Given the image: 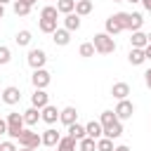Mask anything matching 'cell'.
<instances>
[{"instance_id":"1","label":"cell","mask_w":151,"mask_h":151,"mask_svg":"<svg viewBox=\"0 0 151 151\" xmlns=\"http://www.w3.org/2000/svg\"><path fill=\"white\" fill-rule=\"evenodd\" d=\"M7 134H9V139L12 142H17L19 139V134L24 132V113H17V111H12V113H7Z\"/></svg>"},{"instance_id":"2","label":"cell","mask_w":151,"mask_h":151,"mask_svg":"<svg viewBox=\"0 0 151 151\" xmlns=\"http://www.w3.org/2000/svg\"><path fill=\"white\" fill-rule=\"evenodd\" d=\"M92 45H94L97 54H113V52H116V40H113L109 33H94Z\"/></svg>"},{"instance_id":"3","label":"cell","mask_w":151,"mask_h":151,"mask_svg":"<svg viewBox=\"0 0 151 151\" xmlns=\"http://www.w3.org/2000/svg\"><path fill=\"white\" fill-rule=\"evenodd\" d=\"M26 61H28V66H31L33 71L45 68V64H47V52H45V50H40V47H33V50H28Z\"/></svg>"},{"instance_id":"4","label":"cell","mask_w":151,"mask_h":151,"mask_svg":"<svg viewBox=\"0 0 151 151\" xmlns=\"http://www.w3.org/2000/svg\"><path fill=\"white\" fill-rule=\"evenodd\" d=\"M17 142H19V146H21V149H38V146L42 144V137H40L38 132H33V130H26V127H24V132L19 134V139H17Z\"/></svg>"},{"instance_id":"5","label":"cell","mask_w":151,"mask_h":151,"mask_svg":"<svg viewBox=\"0 0 151 151\" xmlns=\"http://www.w3.org/2000/svg\"><path fill=\"white\" fill-rule=\"evenodd\" d=\"M113 113H116V118H118L120 123H123V120H130V118H132V113H134V104H132L130 99H123V101H118V104H116Z\"/></svg>"},{"instance_id":"6","label":"cell","mask_w":151,"mask_h":151,"mask_svg":"<svg viewBox=\"0 0 151 151\" xmlns=\"http://www.w3.org/2000/svg\"><path fill=\"white\" fill-rule=\"evenodd\" d=\"M31 83H33V87H35V90H45V87L52 83V76H50V71H45V68H38V71H33V76H31Z\"/></svg>"},{"instance_id":"7","label":"cell","mask_w":151,"mask_h":151,"mask_svg":"<svg viewBox=\"0 0 151 151\" xmlns=\"http://www.w3.org/2000/svg\"><path fill=\"white\" fill-rule=\"evenodd\" d=\"M19 99H21V90H19L17 85H9V87H5V90H2V101H5L7 106L19 104Z\"/></svg>"},{"instance_id":"8","label":"cell","mask_w":151,"mask_h":151,"mask_svg":"<svg viewBox=\"0 0 151 151\" xmlns=\"http://www.w3.org/2000/svg\"><path fill=\"white\" fill-rule=\"evenodd\" d=\"M104 26H106V31H104V33H109L111 38H113V35H118L120 31H125V28H123V24H120L118 12H116V14H111V17L106 19V24H104Z\"/></svg>"},{"instance_id":"9","label":"cell","mask_w":151,"mask_h":151,"mask_svg":"<svg viewBox=\"0 0 151 151\" xmlns=\"http://www.w3.org/2000/svg\"><path fill=\"white\" fill-rule=\"evenodd\" d=\"M59 113H61V111H59L57 106H52V104H47L45 109H40V118H42L47 125H54V123L59 120Z\"/></svg>"},{"instance_id":"10","label":"cell","mask_w":151,"mask_h":151,"mask_svg":"<svg viewBox=\"0 0 151 151\" xmlns=\"http://www.w3.org/2000/svg\"><path fill=\"white\" fill-rule=\"evenodd\" d=\"M50 104V94L45 92V90H35L33 94H31V106L33 109H45Z\"/></svg>"},{"instance_id":"11","label":"cell","mask_w":151,"mask_h":151,"mask_svg":"<svg viewBox=\"0 0 151 151\" xmlns=\"http://www.w3.org/2000/svg\"><path fill=\"white\" fill-rule=\"evenodd\" d=\"M59 120H61L66 127L73 125V123H78V111H76V106H64L61 113H59Z\"/></svg>"},{"instance_id":"12","label":"cell","mask_w":151,"mask_h":151,"mask_svg":"<svg viewBox=\"0 0 151 151\" xmlns=\"http://www.w3.org/2000/svg\"><path fill=\"white\" fill-rule=\"evenodd\" d=\"M40 137H42V146H50V149H52V146H57V144H59V139H61V134H59L54 127H47Z\"/></svg>"},{"instance_id":"13","label":"cell","mask_w":151,"mask_h":151,"mask_svg":"<svg viewBox=\"0 0 151 151\" xmlns=\"http://www.w3.org/2000/svg\"><path fill=\"white\" fill-rule=\"evenodd\" d=\"M142 24H144V17L139 14V12H130L127 14V28L125 31H142Z\"/></svg>"},{"instance_id":"14","label":"cell","mask_w":151,"mask_h":151,"mask_svg":"<svg viewBox=\"0 0 151 151\" xmlns=\"http://www.w3.org/2000/svg\"><path fill=\"white\" fill-rule=\"evenodd\" d=\"M52 40H54V45L66 47V45L71 42V31H66V28H57V31L52 33Z\"/></svg>"},{"instance_id":"15","label":"cell","mask_w":151,"mask_h":151,"mask_svg":"<svg viewBox=\"0 0 151 151\" xmlns=\"http://www.w3.org/2000/svg\"><path fill=\"white\" fill-rule=\"evenodd\" d=\"M111 94H113L118 101H123V99H127V94H130V85H127V83H113V85H111Z\"/></svg>"},{"instance_id":"16","label":"cell","mask_w":151,"mask_h":151,"mask_svg":"<svg viewBox=\"0 0 151 151\" xmlns=\"http://www.w3.org/2000/svg\"><path fill=\"white\" fill-rule=\"evenodd\" d=\"M85 132H87V137H92V139H101V137H104V127H101L99 120H90V123L85 125Z\"/></svg>"},{"instance_id":"17","label":"cell","mask_w":151,"mask_h":151,"mask_svg":"<svg viewBox=\"0 0 151 151\" xmlns=\"http://www.w3.org/2000/svg\"><path fill=\"white\" fill-rule=\"evenodd\" d=\"M130 45H132V47H137V50H144V47L149 45V35H146V33H142V31H134V33L130 35Z\"/></svg>"},{"instance_id":"18","label":"cell","mask_w":151,"mask_h":151,"mask_svg":"<svg viewBox=\"0 0 151 151\" xmlns=\"http://www.w3.org/2000/svg\"><path fill=\"white\" fill-rule=\"evenodd\" d=\"M64 28H66V31H71V33H73V31H78V28H80V17H78L76 12L66 14V17H64Z\"/></svg>"},{"instance_id":"19","label":"cell","mask_w":151,"mask_h":151,"mask_svg":"<svg viewBox=\"0 0 151 151\" xmlns=\"http://www.w3.org/2000/svg\"><path fill=\"white\" fill-rule=\"evenodd\" d=\"M57 151H78V142L73 139V137H61L59 139V144H57Z\"/></svg>"},{"instance_id":"20","label":"cell","mask_w":151,"mask_h":151,"mask_svg":"<svg viewBox=\"0 0 151 151\" xmlns=\"http://www.w3.org/2000/svg\"><path fill=\"white\" fill-rule=\"evenodd\" d=\"M127 61H130L132 66H142V64L146 61V57H144V50H137V47H132V50H130V54H127Z\"/></svg>"},{"instance_id":"21","label":"cell","mask_w":151,"mask_h":151,"mask_svg":"<svg viewBox=\"0 0 151 151\" xmlns=\"http://www.w3.org/2000/svg\"><path fill=\"white\" fill-rule=\"evenodd\" d=\"M68 137H73L76 142L85 139V137H87V132H85V125H80V123H73V125H68Z\"/></svg>"},{"instance_id":"22","label":"cell","mask_w":151,"mask_h":151,"mask_svg":"<svg viewBox=\"0 0 151 151\" xmlns=\"http://www.w3.org/2000/svg\"><path fill=\"white\" fill-rule=\"evenodd\" d=\"M31 40H33V35H31V31H17V35H14V42L19 45V47H28L31 45Z\"/></svg>"},{"instance_id":"23","label":"cell","mask_w":151,"mask_h":151,"mask_svg":"<svg viewBox=\"0 0 151 151\" xmlns=\"http://www.w3.org/2000/svg\"><path fill=\"white\" fill-rule=\"evenodd\" d=\"M38 120H42V118H40V109H33V106H31V109L24 111V123H26V125H35Z\"/></svg>"},{"instance_id":"24","label":"cell","mask_w":151,"mask_h":151,"mask_svg":"<svg viewBox=\"0 0 151 151\" xmlns=\"http://www.w3.org/2000/svg\"><path fill=\"white\" fill-rule=\"evenodd\" d=\"M38 28L42 33H54L59 26H57V19H38Z\"/></svg>"},{"instance_id":"25","label":"cell","mask_w":151,"mask_h":151,"mask_svg":"<svg viewBox=\"0 0 151 151\" xmlns=\"http://www.w3.org/2000/svg\"><path fill=\"white\" fill-rule=\"evenodd\" d=\"M92 7H94L92 0H78V2H76V14H78V17H87V14L92 12Z\"/></svg>"},{"instance_id":"26","label":"cell","mask_w":151,"mask_h":151,"mask_svg":"<svg viewBox=\"0 0 151 151\" xmlns=\"http://www.w3.org/2000/svg\"><path fill=\"white\" fill-rule=\"evenodd\" d=\"M12 9H14V14H17V17H26V14L31 12V5H28L26 0H14Z\"/></svg>"},{"instance_id":"27","label":"cell","mask_w":151,"mask_h":151,"mask_svg":"<svg viewBox=\"0 0 151 151\" xmlns=\"http://www.w3.org/2000/svg\"><path fill=\"white\" fill-rule=\"evenodd\" d=\"M120 134H123V123H120V120H118V123H113L111 127H106V130H104V137H109V139H118Z\"/></svg>"},{"instance_id":"28","label":"cell","mask_w":151,"mask_h":151,"mask_svg":"<svg viewBox=\"0 0 151 151\" xmlns=\"http://www.w3.org/2000/svg\"><path fill=\"white\" fill-rule=\"evenodd\" d=\"M57 9H59V14H71V12H76V0H59L57 2Z\"/></svg>"},{"instance_id":"29","label":"cell","mask_w":151,"mask_h":151,"mask_svg":"<svg viewBox=\"0 0 151 151\" xmlns=\"http://www.w3.org/2000/svg\"><path fill=\"white\" fill-rule=\"evenodd\" d=\"M99 123H101V127L106 130V127H111L113 123H118V118H116V113H113V111H101V118H99Z\"/></svg>"},{"instance_id":"30","label":"cell","mask_w":151,"mask_h":151,"mask_svg":"<svg viewBox=\"0 0 151 151\" xmlns=\"http://www.w3.org/2000/svg\"><path fill=\"white\" fill-rule=\"evenodd\" d=\"M57 17H59L57 5H45V7L40 9V19H57Z\"/></svg>"},{"instance_id":"31","label":"cell","mask_w":151,"mask_h":151,"mask_svg":"<svg viewBox=\"0 0 151 151\" xmlns=\"http://www.w3.org/2000/svg\"><path fill=\"white\" fill-rule=\"evenodd\" d=\"M78 151H97V139L92 137H85L78 142Z\"/></svg>"},{"instance_id":"32","label":"cell","mask_w":151,"mask_h":151,"mask_svg":"<svg viewBox=\"0 0 151 151\" xmlns=\"http://www.w3.org/2000/svg\"><path fill=\"white\" fill-rule=\"evenodd\" d=\"M94 52H97V50H94V45H92V42H83V45H80V50H78V54H80V57H85V59L94 57Z\"/></svg>"},{"instance_id":"33","label":"cell","mask_w":151,"mask_h":151,"mask_svg":"<svg viewBox=\"0 0 151 151\" xmlns=\"http://www.w3.org/2000/svg\"><path fill=\"white\" fill-rule=\"evenodd\" d=\"M116 146H113V139H109V137H101V139H97V151H113Z\"/></svg>"},{"instance_id":"34","label":"cell","mask_w":151,"mask_h":151,"mask_svg":"<svg viewBox=\"0 0 151 151\" xmlns=\"http://www.w3.org/2000/svg\"><path fill=\"white\" fill-rule=\"evenodd\" d=\"M9 59H12V52H9V47H7V45H0V66L9 64Z\"/></svg>"},{"instance_id":"35","label":"cell","mask_w":151,"mask_h":151,"mask_svg":"<svg viewBox=\"0 0 151 151\" xmlns=\"http://www.w3.org/2000/svg\"><path fill=\"white\" fill-rule=\"evenodd\" d=\"M0 151H19V149L12 139H7V142H0Z\"/></svg>"},{"instance_id":"36","label":"cell","mask_w":151,"mask_h":151,"mask_svg":"<svg viewBox=\"0 0 151 151\" xmlns=\"http://www.w3.org/2000/svg\"><path fill=\"white\" fill-rule=\"evenodd\" d=\"M144 83H146V87L151 90V68H146V71H144Z\"/></svg>"},{"instance_id":"37","label":"cell","mask_w":151,"mask_h":151,"mask_svg":"<svg viewBox=\"0 0 151 151\" xmlns=\"http://www.w3.org/2000/svg\"><path fill=\"white\" fill-rule=\"evenodd\" d=\"M0 134H7V120L0 118Z\"/></svg>"},{"instance_id":"38","label":"cell","mask_w":151,"mask_h":151,"mask_svg":"<svg viewBox=\"0 0 151 151\" xmlns=\"http://www.w3.org/2000/svg\"><path fill=\"white\" fill-rule=\"evenodd\" d=\"M144 57H146V61H151V45L144 47Z\"/></svg>"},{"instance_id":"39","label":"cell","mask_w":151,"mask_h":151,"mask_svg":"<svg viewBox=\"0 0 151 151\" xmlns=\"http://www.w3.org/2000/svg\"><path fill=\"white\" fill-rule=\"evenodd\" d=\"M142 5H144V9H146V12H151V0H142Z\"/></svg>"},{"instance_id":"40","label":"cell","mask_w":151,"mask_h":151,"mask_svg":"<svg viewBox=\"0 0 151 151\" xmlns=\"http://www.w3.org/2000/svg\"><path fill=\"white\" fill-rule=\"evenodd\" d=\"M113 151H130V146H125V144H120V146H116Z\"/></svg>"},{"instance_id":"41","label":"cell","mask_w":151,"mask_h":151,"mask_svg":"<svg viewBox=\"0 0 151 151\" xmlns=\"http://www.w3.org/2000/svg\"><path fill=\"white\" fill-rule=\"evenodd\" d=\"M5 17V5H0V19Z\"/></svg>"},{"instance_id":"42","label":"cell","mask_w":151,"mask_h":151,"mask_svg":"<svg viewBox=\"0 0 151 151\" xmlns=\"http://www.w3.org/2000/svg\"><path fill=\"white\" fill-rule=\"evenodd\" d=\"M7 2H14V0H0V5H7Z\"/></svg>"},{"instance_id":"43","label":"cell","mask_w":151,"mask_h":151,"mask_svg":"<svg viewBox=\"0 0 151 151\" xmlns=\"http://www.w3.org/2000/svg\"><path fill=\"white\" fill-rule=\"evenodd\" d=\"M26 2H28V5H31V7H33V5H35V0H26Z\"/></svg>"},{"instance_id":"44","label":"cell","mask_w":151,"mask_h":151,"mask_svg":"<svg viewBox=\"0 0 151 151\" xmlns=\"http://www.w3.org/2000/svg\"><path fill=\"white\" fill-rule=\"evenodd\" d=\"M125 2H142V0H125Z\"/></svg>"},{"instance_id":"45","label":"cell","mask_w":151,"mask_h":151,"mask_svg":"<svg viewBox=\"0 0 151 151\" xmlns=\"http://www.w3.org/2000/svg\"><path fill=\"white\" fill-rule=\"evenodd\" d=\"M19 151H35V149H19Z\"/></svg>"},{"instance_id":"46","label":"cell","mask_w":151,"mask_h":151,"mask_svg":"<svg viewBox=\"0 0 151 151\" xmlns=\"http://www.w3.org/2000/svg\"><path fill=\"white\" fill-rule=\"evenodd\" d=\"M146 35H149V45H151V33H146Z\"/></svg>"},{"instance_id":"47","label":"cell","mask_w":151,"mask_h":151,"mask_svg":"<svg viewBox=\"0 0 151 151\" xmlns=\"http://www.w3.org/2000/svg\"><path fill=\"white\" fill-rule=\"evenodd\" d=\"M113 2H125V0H113Z\"/></svg>"},{"instance_id":"48","label":"cell","mask_w":151,"mask_h":151,"mask_svg":"<svg viewBox=\"0 0 151 151\" xmlns=\"http://www.w3.org/2000/svg\"><path fill=\"white\" fill-rule=\"evenodd\" d=\"M0 101H2V90H0Z\"/></svg>"},{"instance_id":"49","label":"cell","mask_w":151,"mask_h":151,"mask_svg":"<svg viewBox=\"0 0 151 151\" xmlns=\"http://www.w3.org/2000/svg\"><path fill=\"white\" fill-rule=\"evenodd\" d=\"M50 2H59V0H50Z\"/></svg>"},{"instance_id":"50","label":"cell","mask_w":151,"mask_h":151,"mask_svg":"<svg viewBox=\"0 0 151 151\" xmlns=\"http://www.w3.org/2000/svg\"><path fill=\"white\" fill-rule=\"evenodd\" d=\"M0 24H2V19H0Z\"/></svg>"},{"instance_id":"51","label":"cell","mask_w":151,"mask_h":151,"mask_svg":"<svg viewBox=\"0 0 151 151\" xmlns=\"http://www.w3.org/2000/svg\"><path fill=\"white\" fill-rule=\"evenodd\" d=\"M76 2H78V0H76Z\"/></svg>"}]
</instances>
